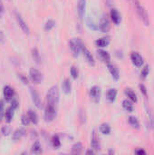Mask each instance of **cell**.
Here are the masks:
<instances>
[{
    "label": "cell",
    "instance_id": "13",
    "mask_svg": "<svg viewBox=\"0 0 154 155\" xmlns=\"http://www.w3.org/2000/svg\"><path fill=\"white\" fill-rule=\"evenodd\" d=\"M30 94H31V97H32L33 103L34 104V105L38 109H40L42 107V101H41V98H40L39 94L36 92V90H34L33 88H30Z\"/></svg>",
    "mask_w": 154,
    "mask_h": 155
},
{
    "label": "cell",
    "instance_id": "3",
    "mask_svg": "<svg viewBox=\"0 0 154 155\" xmlns=\"http://www.w3.org/2000/svg\"><path fill=\"white\" fill-rule=\"evenodd\" d=\"M57 112H56V106L54 105H50L46 104V107L44 109V121L47 123L53 122L55 117H56Z\"/></svg>",
    "mask_w": 154,
    "mask_h": 155
},
{
    "label": "cell",
    "instance_id": "18",
    "mask_svg": "<svg viewBox=\"0 0 154 155\" xmlns=\"http://www.w3.org/2000/svg\"><path fill=\"white\" fill-rule=\"evenodd\" d=\"M116 98H117V90L114 88L109 89L106 93V100L108 101V103L110 104L114 103Z\"/></svg>",
    "mask_w": 154,
    "mask_h": 155
},
{
    "label": "cell",
    "instance_id": "46",
    "mask_svg": "<svg viewBox=\"0 0 154 155\" xmlns=\"http://www.w3.org/2000/svg\"><path fill=\"white\" fill-rule=\"evenodd\" d=\"M87 154H93L94 153V152L93 151V150H89V151H87V153H86Z\"/></svg>",
    "mask_w": 154,
    "mask_h": 155
},
{
    "label": "cell",
    "instance_id": "9",
    "mask_svg": "<svg viewBox=\"0 0 154 155\" xmlns=\"http://www.w3.org/2000/svg\"><path fill=\"white\" fill-rule=\"evenodd\" d=\"M86 10V0H78L77 3V15L79 19L82 21L84 17Z\"/></svg>",
    "mask_w": 154,
    "mask_h": 155
},
{
    "label": "cell",
    "instance_id": "4",
    "mask_svg": "<svg viewBox=\"0 0 154 155\" xmlns=\"http://www.w3.org/2000/svg\"><path fill=\"white\" fill-rule=\"evenodd\" d=\"M29 78L34 84H41L44 79L42 73L35 68H31L29 70Z\"/></svg>",
    "mask_w": 154,
    "mask_h": 155
},
{
    "label": "cell",
    "instance_id": "15",
    "mask_svg": "<svg viewBox=\"0 0 154 155\" xmlns=\"http://www.w3.org/2000/svg\"><path fill=\"white\" fill-rule=\"evenodd\" d=\"M3 94H4L5 101H12V99H14V96H15V91L11 86L6 85L4 87Z\"/></svg>",
    "mask_w": 154,
    "mask_h": 155
},
{
    "label": "cell",
    "instance_id": "35",
    "mask_svg": "<svg viewBox=\"0 0 154 155\" xmlns=\"http://www.w3.org/2000/svg\"><path fill=\"white\" fill-rule=\"evenodd\" d=\"M11 132H12V129H11V127L8 126V125H5V126L2 127V129H1V133H2L4 135H5V136L9 135V134H11Z\"/></svg>",
    "mask_w": 154,
    "mask_h": 155
},
{
    "label": "cell",
    "instance_id": "26",
    "mask_svg": "<svg viewBox=\"0 0 154 155\" xmlns=\"http://www.w3.org/2000/svg\"><path fill=\"white\" fill-rule=\"evenodd\" d=\"M14 113H15V109L13 107H11V106L5 112V121L7 123H10L13 120Z\"/></svg>",
    "mask_w": 154,
    "mask_h": 155
},
{
    "label": "cell",
    "instance_id": "42",
    "mask_svg": "<svg viewBox=\"0 0 154 155\" xmlns=\"http://www.w3.org/2000/svg\"><path fill=\"white\" fill-rule=\"evenodd\" d=\"M136 154L138 155H143V154H146V152L143 150V149H137V150H135V152H134Z\"/></svg>",
    "mask_w": 154,
    "mask_h": 155
},
{
    "label": "cell",
    "instance_id": "36",
    "mask_svg": "<svg viewBox=\"0 0 154 155\" xmlns=\"http://www.w3.org/2000/svg\"><path fill=\"white\" fill-rule=\"evenodd\" d=\"M78 74H79V72H78L77 67L72 66V67H71V75H72V77L75 80V79L78 78Z\"/></svg>",
    "mask_w": 154,
    "mask_h": 155
},
{
    "label": "cell",
    "instance_id": "11",
    "mask_svg": "<svg viewBox=\"0 0 154 155\" xmlns=\"http://www.w3.org/2000/svg\"><path fill=\"white\" fill-rule=\"evenodd\" d=\"M99 30L103 33H106L110 30V21L107 15H103L99 23Z\"/></svg>",
    "mask_w": 154,
    "mask_h": 155
},
{
    "label": "cell",
    "instance_id": "19",
    "mask_svg": "<svg viewBox=\"0 0 154 155\" xmlns=\"http://www.w3.org/2000/svg\"><path fill=\"white\" fill-rule=\"evenodd\" d=\"M97 54H98V55L100 56V58L104 63H107V64L108 63H111V55H110V54L107 51L103 50V49H100V50L97 51Z\"/></svg>",
    "mask_w": 154,
    "mask_h": 155
},
{
    "label": "cell",
    "instance_id": "41",
    "mask_svg": "<svg viewBox=\"0 0 154 155\" xmlns=\"http://www.w3.org/2000/svg\"><path fill=\"white\" fill-rule=\"evenodd\" d=\"M79 116H80V119H81L82 123H85V121H86V117H85V114H84V111H81V112H80Z\"/></svg>",
    "mask_w": 154,
    "mask_h": 155
},
{
    "label": "cell",
    "instance_id": "45",
    "mask_svg": "<svg viewBox=\"0 0 154 155\" xmlns=\"http://www.w3.org/2000/svg\"><path fill=\"white\" fill-rule=\"evenodd\" d=\"M2 13H3V6H2V4L0 3V17L2 15Z\"/></svg>",
    "mask_w": 154,
    "mask_h": 155
},
{
    "label": "cell",
    "instance_id": "1",
    "mask_svg": "<svg viewBox=\"0 0 154 155\" xmlns=\"http://www.w3.org/2000/svg\"><path fill=\"white\" fill-rule=\"evenodd\" d=\"M132 4L137 14V15L139 16V18L142 20V22L145 25H150V18H149V15L146 11V9L144 8V6L141 4V2L139 0H129Z\"/></svg>",
    "mask_w": 154,
    "mask_h": 155
},
{
    "label": "cell",
    "instance_id": "38",
    "mask_svg": "<svg viewBox=\"0 0 154 155\" xmlns=\"http://www.w3.org/2000/svg\"><path fill=\"white\" fill-rule=\"evenodd\" d=\"M21 122H22V124H23L24 126H26V125H28V124L31 123L30 120H29V118H28V116H27V114L22 115V117H21Z\"/></svg>",
    "mask_w": 154,
    "mask_h": 155
},
{
    "label": "cell",
    "instance_id": "33",
    "mask_svg": "<svg viewBox=\"0 0 154 155\" xmlns=\"http://www.w3.org/2000/svg\"><path fill=\"white\" fill-rule=\"evenodd\" d=\"M54 26H55V22L52 19H49L48 21H46V23L44 25V29L46 31H51Z\"/></svg>",
    "mask_w": 154,
    "mask_h": 155
},
{
    "label": "cell",
    "instance_id": "30",
    "mask_svg": "<svg viewBox=\"0 0 154 155\" xmlns=\"http://www.w3.org/2000/svg\"><path fill=\"white\" fill-rule=\"evenodd\" d=\"M42 152H43V150H42V145L40 144L39 142L36 141V142L33 144V146H32V153H34V154H40V153H42Z\"/></svg>",
    "mask_w": 154,
    "mask_h": 155
},
{
    "label": "cell",
    "instance_id": "44",
    "mask_svg": "<svg viewBox=\"0 0 154 155\" xmlns=\"http://www.w3.org/2000/svg\"><path fill=\"white\" fill-rule=\"evenodd\" d=\"M4 39H5L4 34H3L2 31H0V43H3L4 42Z\"/></svg>",
    "mask_w": 154,
    "mask_h": 155
},
{
    "label": "cell",
    "instance_id": "6",
    "mask_svg": "<svg viewBox=\"0 0 154 155\" xmlns=\"http://www.w3.org/2000/svg\"><path fill=\"white\" fill-rule=\"evenodd\" d=\"M81 43L82 41L77 39H72L69 42V47L71 49V52L74 57H77L81 52Z\"/></svg>",
    "mask_w": 154,
    "mask_h": 155
},
{
    "label": "cell",
    "instance_id": "21",
    "mask_svg": "<svg viewBox=\"0 0 154 155\" xmlns=\"http://www.w3.org/2000/svg\"><path fill=\"white\" fill-rule=\"evenodd\" d=\"M25 134V130L24 128H20V129H17L16 131L14 132L13 134V136H12V139L14 141H19L22 137H24Z\"/></svg>",
    "mask_w": 154,
    "mask_h": 155
},
{
    "label": "cell",
    "instance_id": "40",
    "mask_svg": "<svg viewBox=\"0 0 154 155\" xmlns=\"http://www.w3.org/2000/svg\"><path fill=\"white\" fill-rule=\"evenodd\" d=\"M18 106H19V103H18V101H17V100H15V99H12V102H11V107H13V108L15 110V109H17V108H18Z\"/></svg>",
    "mask_w": 154,
    "mask_h": 155
},
{
    "label": "cell",
    "instance_id": "10",
    "mask_svg": "<svg viewBox=\"0 0 154 155\" xmlns=\"http://www.w3.org/2000/svg\"><path fill=\"white\" fill-rule=\"evenodd\" d=\"M110 17L111 20L113 21V23L116 25H119L122 22V15L119 12L118 9L116 8H112L111 12H110Z\"/></svg>",
    "mask_w": 154,
    "mask_h": 155
},
{
    "label": "cell",
    "instance_id": "24",
    "mask_svg": "<svg viewBox=\"0 0 154 155\" xmlns=\"http://www.w3.org/2000/svg\"><path fill=\"white\" fill-rule=\"evenodd\" d=\"M95 45L97 47H100V48H103L105 46H107L109 45V39L108 38H100V39H97L95 42H94Z\"/></svg>",
    "mask_w": 154,
    "mask_h": 155
},
{
    "label": "cell",
    "instance_id": "17",
    "mask_svg": "<svg viewBox=\"0 0 154 155\" xmlns=\"http://www.w3.org/2000/svg\"><path fill=\"white\" fill-rule=\"evenodd\" d=\"M91 145L94 151H99L100 150V142H99V137L96 134V131H93L92 134V139H91Z\"/></svg>",
    "mask_w": 154,
    "mask_h": 155
},
{
    "label": "cell",
    "instance_id": "34",
    "mask_svg": "<svg viewBox=\"0 0 154 155\" xmlns=\"http://www.w3.org/2000/svg\"><path fill=\"white\" fill-rule=\"evenodd\" d=\"M5 116V104L3 100H0V123Z\"/></svg>",
    "mask_w": 154,
    "mask_h": 155
},
{
    "label": "cell",
    "instance_id": "2",
    "mask_svg": "<svg viewBox=\"0 0 154 155\" xmlns=\"http://www.w3.org/2000/svg\"><path fill=\"white\" fill-rule=\"evenodd\" d=\"M46 101L47 104L56 106L59 102V90L56 85L50 87L46 94Z\"/></svg>",
    "mask_w": 154,
    "mask_h": 155
},
{
    "label": "cell",
    "instance_id": "25",
    "mask_svg": "<svg viewBox=\"0 0 154 155\" xmlns=\"http://www.w3.org/2000/svg\"><path fill=\"white\" fill-rule=\"evenodd\" d=\"M123 107L125 111H127L128 113H132L133 111V102L129 99H126L123 102Z\"/></svg>",
    "mask_w": 154,
    "mask_h": 155
},
{
    "label": "cell",
    "instance_id": "37",
    "mask_svg": "<svg viewBox=\"0 0 154 155\" xmlns=\"http://www.w3.org/2000/svg\"><path fill=\"white\" fill-rule=\"evenodd\" d=\"M149 73H150V67H149V65H145L143 68V71H142V77L143 79H145L148 76Z\"/></svg>",
    "mask_w": 154,
    "mask_h": 155
},
{
    "label": "cell",
    "instance_id": "14",
    "mask_svg": "<svg viewBox=\"0 0 154 155\" xmlns=\"http://www.w3.org/2000/svg\"><path fill=\"white\" fill-rule=\"evenodd\" d=\"M107 68H108V70H109L112 77L114 80H116V81L119 80V78H120V71L117 68V66L114 65V64H111V63H108L107 64Z\"/></svg>",
    "mask_w": 154,
    "mask_h": 155
},
{
    "label": "cell",
    "instance_id": "22",
    "mask_svg": "<svg viewBox=\"0 0 154 155\" xmlns=\"http://www.w3.org/2000/svg\"><path fill=\"white\" fill-rule=\"evenodd\" d=\"M62 89H63V92L65 94H69L72 91V84L70 82L69 79H65L63 84H62Z\"/></svg>",
    "mask_w": 154,
    "mask_h": 155
},
{
    "label": "cell",
    "instance_id": "23",
    "mask_svg": "<svg viewBox=\"0 0 154 155\" xmlns=\"http://www.w3.org/2000/svg\"><path fill=\"white\" fill-rule=\"evenodd\" d=\"M27 116H28V118H29V120H30L31 123H33L34 124H38V121H39L38 115H37V114H36L34 111H33V110H28V112H27Z\"/></svg>",
    "mask_w": 154,
    "mask_h": 155
},
{
    "label": "cell",
    "instance_id": "5",
    "mask_svg": "<svg viewBox=\"0 0 154 155\" xmlns=\"http://www.w3.org/2000/svg\"><path fill=\"white\" fill-rule=\"evenodd\" d=\"M15 16L16 21H17V24L19 25L20 28L22 29V31H23L25 35H29V34H30V28H29L27 23L25 21V19L23 18V16L21 15V14L15 11Z\"/></svg>",
    "mask_w": 154,
    "mask_h": 155
},
{
    "label": "cell",
    "instance_id": "32",
    "mask_svg": "<svg viewBox=\"0 0 154 155\" xmlns=\"http://www.w3.org/2000/svg\"><path fill=\"white\" fill-rule=\"evenodd\" d=\"M52 144L54 146V148H60L61 146V141L58 135H54L52 138Z\"/></svg>",
    "mask_w": 154,
    "mask_h": 155
},
{
    "label": "cell",
    "instance_id": "7",
    "mask_svg": "<svg viewBox=\"0 0 154 155\" xmlns=\"http://www.w3.org/2000/svg\"><path fill=\"white\" fill-rule=\"evenodd\" d=\"M81 52L83 53V55L84 57V59L86 60V62L91 64V65H94L95 64V60L93 56V54H91V52L85 47V45L81 43Z\"/></svg>",
    "mask_w": 154,
    "mask_h": 155
},
{
    "label": "cell",
    "instance_id": "31",
    "mask_svg": "<svg viewBox=\"0 0 154 155\" xmlns=\"http://www.w3.org/2000/svg\"><path fill=\"white\" fill-rule=\"evenodd\" d=\"M32 56L37 64L41 63V56H40V53L37 48H34L32 50Z\"/></svg>",
    "mask_w": 154,
    "mask_h": 155
},
{
    "label": "cell",
    "instance_id": "16",
    "mask_svg": "<svg viewBox=\"0 0 154 155\" xmlns=\"http://www.w3.org/2000/svg\"><path fill=\"white\" fill-rule=\"evenodd\" d=\"M144 108H145V111H146V114H147V116H148L149 124H150L152 129H154V113L152 112V108L150 107V105L148 104H144Z\"/></svg>",
    "mask_w": 154,
    "mask_h": 155
},
{
    "label": "cell",
    "instance_id": "12",
    "mask_svg": "<svg viewBox=\"0 0 154 155\" xmlns=\"http://www.w3.org/2000/svg\"><path fill=\"white\" fill-rule=\"evenodd\" d=\"M90 96L91 98L95 102V103H98L100 101V97H101V89L99 86L97 85H94L93 86L91 89H90Z\"/></svg>",
    "mask_w": 154,
    "mask_h": 155
},
{
    "label": "cell",
    "instance_id": "8",
    "mask_svg": "<svg viewBox=\"0 0 154 155\" xmlns=\"http://www.w3.org/2000/svg\"><path fill=\"white\" fill-rule=\"evenodd\" d=\"M131 61H132L133 64L138 68L143 67V58L137 52H133L131 54Z\"/></svg>",
    "mask_w": 154,
    "mask_h": 155
},
{
    "label": "cell",
    "instance_id": "29",
    "mask_svg": "<svg viewBox=\"0 0 154 155\" xmlns=\"http://www.w3.org/2000/svg\"><path fill=\"white\" fill-rule=\"evenodd\" d=\"M83 152V144L81 143H76L72 147V153L73 154H80Z\"/></svg>",
    "mask_w": 154,
    "mask_h": 155
},
{
    "label": "cell",
    "instance_id": "20",
    "mask_svg": "<svg viewBox=\"0 0 154 155\" xmlns=\"http://www.w3.org/2000/svg\"><path fill=\"white\" fill-rule=\"evenodd\" d=\"M124 93H125V95L128 97V99L131 100L133 103H136V102H137V95H136L135 92H134L133 89H131V88H126L125 91H124Z\"/></svg>",
    "mask_w": 154,
    "mask_h": 155
},
{
    "label": "cell",
    "instance_id": "27",
    "mask_svg": "<svg viewBox=\"0 0 154 155\" xmlns=\"http://www.w3.org/2000/svg\"><path fill=\"white\" fill-rule=\"evenodd\" d=\"M128 122H129V124L133 128H134V129H139L140 128V122L137 119V117H135V116H130L128 118Z\"/></svg>",
    "mask_w": 154,
    "mask_h": 155
},
{
    "label": "cell",
    "instance_id": "39",
    "mask_svg": "<svg viewBox=\"0 0 154 155\" xmlns=\"http://www.w3.org/2000/svg\"><path fill=\"white\" fill-rule=\"evenodd\" d=\"M139 87H140L141 93H142L145 97H147V89H146L145 85H144V84H140V85H139Z\"/></svg>",
    "mask_w": 154,
    "mask_h": 155
},
{
    "label": "cell",
    "instance_id": "28",
    "mask_svg": "<svg viewBox=\"0 0 154 155\" xmlns=\"http://www.w3.org/2000/svg\"><path fill=\"white\" fill-rule=\"evenodd\" d=\"M99 130H100L101 134H104V135L110 134H111V131H112L111 126H110L108 124H102L100 125V127H99Z\"/></svg>",
    "mask_w": 154,
    "mask_h": 155
},
{
    "label": "cell",
    "instance_id": "43",
    "mask_svg": "<svg viewBox=\"0 0 154 155\" xmlns=\"http://www.w3.org/2000/svg\"><path fill=\"white\" fill-rule=\"evenodd\" d=\"M19 78L21 79V81H22L25 84H28V79H27L25 76H24V75H22V74H19Z\"/></svg>",
    "mask_w": 154,
    "mask_h": 155
}]
</instances>
